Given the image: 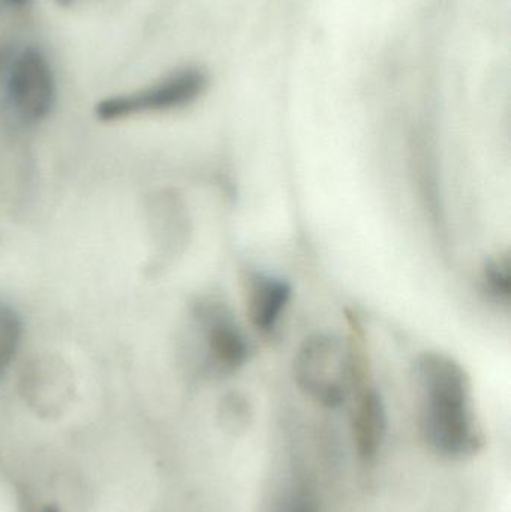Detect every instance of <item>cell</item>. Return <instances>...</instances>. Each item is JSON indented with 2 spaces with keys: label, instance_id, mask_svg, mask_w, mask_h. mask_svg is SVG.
Returning a JSON list of instances; mask_svg holds the SVG:
<instances>
[{
  "label": "cell",
  "instance_id": "obj_1",
  "mask_svg": "<svg viewBox=\"0 0 511 512\" xmlns=\"http://www.w3.org/2000/svg\"><path fill=\"white\" fill-rule=\"evenodd\" d=\"M414 385L417 423L429 450L449 460L479 454L485 447V433L465 367L444 352H425L414 366Z\"/></svg>",
  "mask_w": 511,
  "mask_h": 512
},
{
  "label": "cell",
  "instance_id": "obj_3",
  "mask_svg": "<svg viewBox=\"0 0 511 512\" xmlns=\"http://www.w3.org/2000/svg\"><path fill=\"white\" fill-rule=\"evenodd\" d=\"M293 373L300 391L324 408H339L350 394L347 346L332 334L308 337L297 349Z\"/></svg>",
  "mask_w": 511,
  "mask_h": 512
},
{
  "label": "cell",
  "instance_id": "obj_8",
  "mask_svg": "<svg viewBox=\"0 0 511 512\" xmlns=\"http://www.w3.org/2000/svg\"><path fill=\"white\" fill-rule=\"evenodd\" d=\"M483 285L495 300L509 304L511 294V262L509 254L498 255L486 261L483 267Z\"/></svg>",
  "mask_w": 511,
  "mask_h": 512
},
{
  "label": "cell",
  "instance_id": "obj_5",
  "mask_svg": "<svg viewBox=\"0 0 511 512\" xmlns=\"http://www.w3.org/2000/svg\"><path fill=\"white\" fill-rule=\"evenodd\" d=\"M198 339L206 363L221 375H231L249 360V345L233 312L219 300H206L194 312Z\"/></svg>",
  "mask_w": 511,
  "mask_h": 512
},
{
  "label": "cell",
  "instance_id": "obj_2",
  "mask_svg": "<svg viewBox=\"0 0 511 512\" xmlns=\"http://www.w3.org/2000/svg\"><path fill=\"white\" fill-rule=\"evenodd\" d=\"M56 101V78L44 53L27 47L15 53L3 69L0 104L21 125H35L50 113Z\"/></svg>",
  "mask_w": 511,
  "mask_h": 512
},
{
  "label": "cell",
  "instance_id": "obj_7",
  "mask_svg": "<svg viewBox=\"0 0 511 512\" xmlns=\"http://www.w3.org/2000/svg\"><path fill=\"white\" fill-rule=\"evenodd\" d=\"M290 283L263 271H248L243 277L246 315L260 333L275 330L293 294Z\"/></svg>",
  "mask_w": 511,
  "mask_h": 512
},
{
  "label": "cell",
  "instance_id": "obj_13",
  "mask_svg": "<svg viewBox=\"0 0 511 512\" xmlns=\"http://www.w3.org/2000/svg\"><path fill=\"white\" fill-rule=\"evenodd\" d=\"M27 0H2L3 5L12 6V8H18V6L24 5Z\"/></svg>",
  "mask_w": 511,
  "mask_h": 512
},
{
  "label": "cell",
  "instance_id": "obj_6",
  "mask_svg": "<svg viewBox=\"0 0 511 512\" xmlns=\"http://www.w3.org/2000/svg\"><path fill=\"white\" fill-rule=\"evenodd\" d=\"M350 381V393L354 397L351 409L354 450L363 465H371L377 460L386 438V406L372 382L371 366L351 370Z\"/></svg>",
  "mask_w": 511,
  "mask_h": 512
},
{
  "label": "cell",
  "instance_id": "obj_11",
  "mask_svg": "<svg viewBox=\"0 0 511 512\" xmlns=\"http://www.w3.org/2000/svg\"><path fill=\"white\" fill-rule=\"evenodd\" d=\"M284 512H318L314 499L308 493L299 492L291 498Z\"/></svg>",
  "mask_w": 511,
  "mask_h": 512
},
{
  "label": "cell",
  "instance_id": "obj_10",
  "mask_svg": "<svg viewBox=\"0 0 511 512\" xmlns=\"http://www.w3.org/2000/svg\"><path fill=\"white\" fill-rule=\"evenodd\" d=\"M224 415L230 421V426L237 427L240 424H245L249 415V405L245 397L239 396V394L228 397L225 400Z\"/></svg>",
  "mask_w": 511,
  "mask_h": 512
},
{
  "label": "cell",
  "instance_id": "obj_4",
  "mask_svg": "<svg viewBox=\"0 0 511 512\" xmlns=\"http://www.w3.org/2000/svg\"><path fill=\"white\" fill-rule=\"evenodd\" d=\"M206 87L207 77L203 71L180 69L149 86L104 99L96 105V116L104 122H117L144 114L179 110L197 101L206 92Z\"/></svg>",
  "mask_w": 511,
  "mask_h": 512
},
{
  "label": "cell",
  "instance_id": "obj_12",
  "mask_svg": "<svg viewBox=\"0 0 511 512\" xmlns=\"http://www.w3.org/2000/svg\"><path fill=\"white\" fill-rule=\"evenodd\" d=\"M57 2L65 8H75V6H83L86 3L95 2V0H57Z\"/></svg>",
  "mask_w": 511,
  "mask_h": 512
},
{
  "label": "cell",
  "instance_id": "obj_9",
  "mask_svg": "<svg viewBox=\"0 0 511 512\" xmlns=\"http://www.w3.org/2000/svg\"><path fill=\"white\" fill-rule=\"evenodd\" d=\"M21 339L20 318L14 310L0 304V375L11 366Z\"/></svg>",
  "mask_w": 511,
  "mask_h": 512
},
{
  "label": "cell",
  "instance_id": "obj_14",
  "mask_svg": "<svg viewBox=\"0 0 511 512\" xmlns=\"http://www.w3.org/2000/svg\"><path fill=\"white\" fill-rule=\"evenodd\" d=\"M45 512H57V511H54V510H47Z\"/></svg>",
  "mask_w": 511,
  "mask_h": 512
}]
</instances>
